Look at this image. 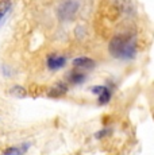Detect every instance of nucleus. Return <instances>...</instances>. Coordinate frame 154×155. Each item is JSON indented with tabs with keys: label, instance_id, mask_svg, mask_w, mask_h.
<instances>
[{
	"label": "nucleus",
	"instance_id": "10",
	"mask_svg": "<svg viewBox=\"0 0 154 155\" xmlns=\"http://www.w3.org/2000/svg\"><path fill=\"white\" fill-rule=\"evenodd\" d=\"M10 93L12 94V96H16V97H25L27 92H26V89L23 88V86L15 85V86H12V88L10 89Z\"/></svg>",
	"mask_w": 154,
	"mask_h": 155
},
{
	"label": "nucleus",
	"instance_id": "2",
	"mask_svg": "<svg viewBox=\"0 0 154 155\" xmlns=\"http://www.w3.org/2000/svg\"><path fill=\"white\" fill-rule=\"evenodd\" d=\"M91 92L97 96V103H99L100 105H105V104H108L109 100H111V91H109L108 86H105V85L92 86Z\"/></svg>",
	"mask_w": 154,
	"mask_h": 155
},
{
	"label": "nucleus",
	"instance_id": "3",
	"mask_svg": "<svg viewBox=\"0 0 154 155\" xmlns=\"http://www.w3.org/2000/svg\"><path fill=\"white\" fill-rule=\"evenodd\" d=\"M46 65L50 70H60L66 65V58L58 54H52L47 57Z\"/></svg>",
	"mask_w": 154,
	"mask_h": 155
},
{
	"label": "nucleus",
	"instance_id": "1",
	"mask_svg": "<svg viewBox=\"0 0 154 155\" xmlns=\"http://www.w3.org/2000/svg\"><path fill=\"white\" fill-rule=\"evenodd\" d=\"M108 50L114 58L120 61H130L137 55V41L130 34L118 35L111 39Z\"/></svg>",
	"mask_w": 154,
	"mask_h": 155
},
{
	"label": "nucleus",
	"instance_id": "11",
	"mask_svg": "<svg viewBox=\"0 0 154 155\" xmlns=\"http://www.w3.org/2000/svg\"><path fill=\"white\" fill-rule=\"evenodd\" d=\"M108 134H109V130H103V131H100V132H97L96 134V138H103V136H104V135H108Z\"/></svg>",
	"mask_w": 154,
	"mask_h": 155
},
{
	"label": "nucleus",
	"instance_id": "8",
	"mask_svg": "<svg viewBox=\"0 0 154 155\" xmlns=\"http://www.w3.org/2000/svg\"><path fill=\"white\" fill-rule=\"evenodd\" d=\"M66 92H68V84H65V82H57V84L50 89L49 94L55 97V96H62V94H65Z\"/></svg>",
	"mask_w": 154,
	"mask_h": 155
},
{
	"label": "nucleus",
	"instance_id": "9",
	"mask_svg": "<svg viewBox=\"0 0 154 155\" xmlns=\"http://www.w3.org/2000/svg\"><path fill=\"white\" fill-rule=\"evenodd\" d=\"M11 7H12V2L11 0H3V2H0V23L3 22L5 15L10 12Z\"/></svg>",
	"mask_w": 154,
	"mask_h": 155
},
{
	"label": "nucleus",
	"instance_id": "5",
	"mask_svg": "<svg viewBox=\"0 0 154 155\" xmlns=\"http://www.w3.org/2000/svg\"><path fill=\"white\" fill-rule=\"evenodd\" d=\"M95 61L87 57H80V58H75L73 59V66L79 68V69H85V70H91L95 68Z\"/></svg>",
	"mask_w": 154,
	"mask_h": 155
},
{
	"label": "nucleus",
	"instance_id": "4",
	"mask_svg": "<svg viewBox=\"0 0 154 155\" xmlns=\"http://www.w3.org/2000/svg\"><path fill=\"white\" fill-rule=\"evenodd\" d=\"M76 10H77V3L72 2V0H68L60 7V15L62 19H69V18L73 16Z\"/></svg>",
	"mask_w": 154,
	"mask_h": 155
},
{
	"label": "nucleus",
	"instance_id": "7",
	"mask_svg": "<svg viewBox=\"0 0 154 155\" xmlns=\"http://www.w3.org/2000/svg\"><path fill=\"white\" fill-rule=\"evenodd\" d=\"M68 82L69 84H73V85H81L82 82L87 80V76H85V73H81V71H70L69 76L66 77Z\"/></svg>",
	"mask_w": 154,
	"mask_h": 155
},
{
	"label": "nucleus",
	"instance_id": "6",
	"mask_svg": "<svg viewBox=\"0 0 154 155\" xmlns=\"http://www.w3.org/2000/svg\"><path fill=\"white\" fill-rule=\"evenodd\" d=\"M28 148H30V143H22L19 146L8 147L7 150H4L3 155H23L25 153H27Z\"/></svg>",
	"mask_w": 154,
	"mask_h": 155
}]
</instances>
